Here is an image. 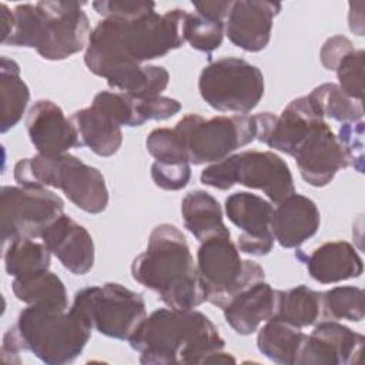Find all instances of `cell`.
<instances>
[{
    "label": "cell",
    "mask_w": 365,
    "mask_h": 365,
    "mask_svg": "<svg viewBox=\"0 0 365 365\" xmlns=\"http://www.w3.org/2000/svg\"><path fill=\"white\" fill-rule=\"evenodd\" d=\"M187 10L153 11L137 19H103L91 30L84 53L87 68L107 80L111 88L137 98L161 96L170 73L144 64L180 48L185 41L182 23Z\"/></svg>",
    "instance_id": "cell-1"
},
{
    "label": "cell",
    "mask_w": 365,
    "mask_h": 365,
    "mask_svg": "<svg viewBox=\"0 0 365 365\" xmlns=\"http://www.w3.org/2000/svg\"><path fill=\"white\" fill-rule=\"evenodd\" d=\"M131 275L168 308L190 311L207 301L187 238L173 224L153 228L145 251L133 259Z\"/></svg>",
    "instance_id": "cell-2"
},
{
    "label": "cell",
    "mask_w": 365,
    "mask_h": 365,
    "mask_svg": "<svg viewBox=\"0 0 365 365\" xmlns=\"http://www.w3.org/2000/svg\"><path fill=\"white\" fill-rule=\"evenodd\" d=\"M141 364H207L222 351L224 338L211 319L200 311L160 308L151 312L128 338Z\"/></svg>",
    "instance_id": "cell-3"
},
{
    "label": "cell",
    "mask_w": 365,
    "mask_h": 365,
    "mask_svg": "<svg viewBox=\"0 0 365 365\" xmlns=\"http://www.w3.org/2000/svg\"><path fill=\"white\" fill-rule=\"evenodd\" d=\"M90 336L91 327L73 309L29 305L6 331L1 358L4 362L20 364L19 354L30 351L47 365H66L80 356Z\"/></svg>",
    "instance_id": "cell-4"
},
{
    "label": "cell",
    "mask_w": 365,
    "mask_h": 365,
    "mask_svg": "<svg viewBox=\"0 0 365 365\" xmlns=\"http://www.w3.org/2000/svg\"><path fill=\"white\" fill-rule=\"evenodd\" d=\"M80 1L24 3L13 10L11 33L1 44L34 48L44 60L60 61L87 47L90 21Z\"/></svg>",
    "instance_id": "cell-5"
},
{
    "label": "cell",
    "mask_w": 365,
    "mask_h": 365,
    "mask_svg": "<svg viewBox=\"0 0 365 365\" xmlns=\"http://www.w3.org/2000/svg\"><path fill=\"white\" fill-rule=\"evenodd\" d=\"M14 181L19 185L61 190L76 207L88 214H100L108 205V190L101 171L68 153L19 160Z\"/></svg>",
    "instance_id": "cell-6"
},
{
    "label": "cell",
    "mask_w": 365,
    "mask_h": 365,
    "mask_svg": "<svg viewBox=\"0 0 365 365\" xmlns=\"http://www.w3.org/2000/svg\"><path fill=\"white\" fill-rule=\"evenodd\" d=\"M204 185L227 191L235 184L261 190L272 204L295 192L294 178L285 160L274 151L248 150L231 154L201 171Z\"/></svg>",
    "instance_id": "cell-7"
},
{
    "label": "cell",
    "mask_w": 365,
    "mask_h": 365,
    "mask_svg": "<svg viewBox=\"0 0 365 365\" xmlns=\"http://www.w3.org/2000/svg\"><path fill=\"white\" fill-rule=\"evenodd\" d=\"M185 148L190 164H212L231 155L235 150L257 140V117L250 114L184 115L174 127Z\"/></svg>",
    "instance_id": "cell-8"
},
{
    "label": "cell",
    "mask_w": 365,
    "mask_h": 365,
    "mask_svg": "<svg viewBox=\"0 0 365 365\" xmlns=\"http://www.w3.org/2000/svg\"><path fill=\"white\" fill-rule=\"evenodd\" d=\"M70 309L81 315L91 329L120 341H128L147 317L143 295L117 282L81 288Z\"/></svg>",
    "instance_id": "cell-9"
},
{
    "label": "cell",
    "mask_w": 365,
    "mask_h": 365,
    "mask_svg": "<svg viewBox=\"0 0 365 365\" xmlns=\"http://www.w3.org/2000/svg\"><path fill=\"white\" fill-rule=\"evenodd\" d=\"M197 269L207 301L221 309L241 291L265 277L259 264L241 258L238 247L228 235L201 242L197 251Z\"/></svg>",
    "instance_id": "cell-10"
},
{
    "label": "cell",
    "mask_w": 365,
    "mask_h": 365,
    "mask_svg": "<svg viewBox=\"0 0 365 365\" xmlns=\"http://www.w3.org/2000/svg\"><path fill=\"white\" fill-rule=\"evenodd\" d=\"M198 91L217 111L248 114L264 96V74L244 58L222 57L201 70Z\"/></svg>",
    "instance_id": "cell-11"
},
{
    "label": "cell",
    "mask_w": 365,
    "mask_h": 365,
    "mask_svg": "<svg viewBox=\"0 0 365 365\" xmlns=\"http://www.w3.org/2000/svg\"><path fill=\"white\" fill-rule=\"evenodd\" d=\"M64 211L60 195L37 185H4L0 191L1 240L41 238L46 228Z\"/></svg>",
    "instance_id": "cell-12"
},
{
    "label": "cell",
    "mask_w": 365,
    "mask_h": 365,
    "mask_svg": "<svg viewBox=\"0 0 365 365\" xmlns=\"http://www.w3.org/2000/svg\"><path fill=\"white\" fill-rule=\"evenodd\" d=\"M291 157L302 180L317 188L328 185L338 171L351 167L344 145L324 118L309 128Z\"/></svg>",
    "instance_id": "cell-13"
},
{
    "label": "cell",
    "mask_w": 365,
    "mask_h": 365,
    "mask_svg": "<svg viewBox=\"0 0 365 365\" xmlns=\"http://www.w3.org/2000/svg\"><path fill=\"white\" fill-rule=\"evenodd\" d=\"M272 202L247 191H238L225 198L227 218L242 232L237 238L240 252L264 257L274 248L271 232Z\"/></svg>",
    "instance_id": "cell-14"
},
{
    "label": "cell",
    "mask_w": 365,
    "mask_h": 365,
    "mask_svg": "<svg viewBox=\"0 0 365 365\" xmlns=\"http://www.w3.org/2000/svg\"><path fill=\"white\" fill-rule=\"evenodd\" d=\"M364 335L339 324L324 319L305 336L295 365H351L356 364L364 349Z\"/></svg>",
    "instance_id": "cell-15"
},
{
    "label": "cell",
    "mask_w": 365,
    "mask_h": 365,
    "mask_svg": "<svg viewBox=\"0 0 365 365\" xmlns=\"http://www.w3.org/2000/svg\"><path fill=\"white\" fill-rule=\"evenodd\" d=\"M281 9V3L277 1H232L225 20L228 40L244 51L257 53L264 50L271 40L274 17L279 14Z\"/></svg>",
    "instance_id": "cell-16"
},
{
    "label": "cell",
    "mask_w": 365,
    "mask_h": 365,
    "mask_svg": "<svg viewBox=\"0 0 365 365\" xmlns=\"http://www.w3.org/2000/svg\"><path fill=\"white\" fill-rule=\"evenodd\" d=\"M26 128L38 154L60 155L81 147L77 128L60 106L50 100H37L27 113Z\"/></svg>",
    "instance_id": "cell-17"
},
{
    "label": "cell",
    "mask_w": 365,
    "mask_h": 365,
    "mask_svg": "<svg viewBox=\"0 0 365 365\" xmlns=\"http://www.w3.org/2000/svg\"><path fill=\"white\" fill-rule=\"evenodd\" d=\"M41 241L61 265L74 275H84L94 265V241L71 217L61 214L43 232Z\"/></svg>",
    "instance_id": "cell-18"
},
{
    "label": "cell",
    "mask_w": 365,
    "mask_h": 365,
    "mask_svg": "<svg viewBox=\"0 0 365 365\" xmlns=\"http://www.w3.org/2000/svg\"><path fill=\"white\" fill-rule=\"evenodd\" d=\"M321 224L317 204L302 195L291 194L277 204L271 217L274 240L284 248H298L314 237Z\"/></svg>",
    "instance_id": "cell-19"
},
{
    "label": "cell",
    "mask_w": 365,
    "mask_h": 365,
    "mask_svg": "<svg viewBox=\"0 0 365 365\" xmlns=\"http://www.w3.org/2000/svg\"><path fill=\"white\" fill-rule=\"evenodd\" d=\"M277 301L278 289L264 279L257 281L222 308L224 319L238 335H251L275 315Z\"/></svg>",
    "instance_id": "cell-20"
},
{
    "label": "cell",
    "mask_w": 365,
    "mask_h": 365,
    "mask_svg": "<svg viewBox=\"0 0 365 365\" xmlns=\"http://www.w3.org/2000/svg\"><path fill=\"white\" fill-rule=\"evenodd\" d=\"M312 279L319 284H335L358 278L364 272L362 258L346 241H329L315 248L308 257L295 252Z\"/></svg>",
    "instance_id": "cell-21"
},
{
    "label": "cell",
    "mask_w": 365,
    "mask_h": 365,
    "mask_svg": "<svg viewBox=\"0 0 365 365\" xmlns=\"http://www.w3.org/2000/svg\"><path fill=\"white\" fill-rule=\"evenodd\" d=\"M81 147H88L100 157L114 155L123 144L121 127L96 106L77 110L71 114Z\"/></svg>",
    "instance_id": "cell-22"
},
{
    "label": "cell",
    "mask_w": 365,
    "mask_h": 365,
    "mask_svg": "<svg viewBox=\"0 0 365 365\" xmlns=\"http://www.w3.org/2000/svg\"><path fill=\"white\" fill-rule=\"evenodd\" d=\"M181 215L187 231L200 242L218 235L231 237L230 230L224 224L220 202L204 190H194L184 195Z\"/></svg>",
    "instance_id": "cell-23"
},
{
    "label": "cell",
    "mask_w": 365,
    "mask_h": 365,
    "mask_svg": "<svg viewBox=\"0 0 365 365\" xmlns=\"http://www.w3.org/2000/svg\"><path fill=\"white\" fill-rule=\"evenodd\" d=\"M307 334L278 318H271L258 329L257 348L269 361L295 365Z\"/></svg>",
    "instance_id": "cell-24"
},
{
    "label": "cell",
    "mask_w": 365,
    "mask_h": 365,
    "mask_svg": "<svg viewBox=\"0 0 365 365\" xmlns=\"http://www.w3.org/2000/svg\"><path fill=\"white\" fill-rule=\"evenodd\" d=\"M272 318L301 329L324 321L322 292L307 285H297L287 291L278 289L277 311Z\"/></svg>",
    "instance_id": "cell-25"
},
{
    "label": "cell",
    "mask_w": 365,
    "mask_h": 365,
    "mask_svg": "<svg viewBox=\"0 0 365 365\" xmlns=\"http://www.w3.org/2000/svg\"><path fill=\"white\" fill-rule=\"evenodd\" d=\"M11 289L14 297L27 305L56 311L68 309L66 287L63 281L48 269L26 278H14Z\"/></svg>",
    "instance_id": "cell-26"
},
{
    "label": "cell",
    "mask_w": 365,
    "mask_h": 365,
    "mask_svg": "<svg viewBox=\"0 0 365 365\" xmlns=\"http://www.w3.org/2000/svg\"><path fill=\"white\" fill-rule=\"evenodd\" d=\"M0 94H1V127L4 134L21 120L30 100V90L20 76V66L3 56L0 60Z\"/></svg>",
    "instance_id": "cell-27"
},
{
    "label": "cell",
    "mask_w": 365,
    "mask_h": 365,
    "mask_svg": "<svg viewBox=\"0 0 365 365\" xmlns=\"http://www.w3.org/2000/svg\"><path fill=\"white\" fill-rule=\"evenodd\" d=\"M4 268L13 278H26L50 268L51 252L44 245L33 238H21L6 244Z\"/></svg>",
    "instance_id": "cell-28"
},
{
    "label": "cell",
    "mask_w": 365,
    "mask_h": 365,
    "mask_svg": "<svg viewBox=\"0 0 365 365\" xmlns=\"http://www.w3.org/2000/svg\"><path fill=\"white\" fill-rule=\"evenodd\" d=\"M308 98L322 117H329L341 124L355 123L364 117L362 101L348 97L338 84L324 83L315 87Z\"/></svg>",
    "instance_id": "cell-29"
},
{
    "label": "cell",
    "mask_w": 365,
    "mask_h": 365,
    "mask_svg": "<svg viewBox=\"0 0 365 365\" xmlns=\"http://www.w3.org/2000/svg\"><path fill=\"white\" fill-rule=\"evenodd\" d=\"M324 319L361 322L365 315L364 291L359 287H334L322 292Z\"/></svg>",
    "instance_id": "cell-30"
},
{
    "label": "cell",
    "mask_w": 365,
    "mask_h": 365,
    "mask_svg": "<svg viewBox=\"0 0 365 365\" xmlns=\"http://www.w3.org/2000/svg\"><path fill=\"white\" fill-rule=\"evenodd\" d=\"M225 34V21L212 20L195 13H185L182 36L194 50L211 54L217 50Z\"/></svg>",
    "instance_id": "cell-31"
},
{
    "label": "cell",
    "mask_w": 365,
    "mask_h": 365,
    "mask_svg": "<svg viewBox=\"0 0 365 365\" xmlns=\"http://www.w3.org/2000/svg\"><path fill=\"white\" fill-rule=\"evenodd\" d=\"M148 154L161 163H190L182 141L174 128H154L145 138Z\"/></svg>",
    "instance_id": "cell-32"
},
{
    "label": "cell",
    "mask_w": 365,
    "mask_h": 365,
    "mask_svg": "<svg viewBox=\"0 0 365 365\" xmlns=\"http://www.w3.org/2000/svg\"><path fill=\"white\" fill-rule=\"evenodd\" d=\"M339 88L351 98H364V50L348 51L336 64L335 70Z\"/></svg>",
    "instance_id": "cell-33"
},
{
    "label": "cell",
    "mask_w": 365,
    "mask_h": 365,
    "mask_svg": "<svg viewBox=\"0 0 365 365\" xmlns=\"http://www.w3.org/2000/svg\"><path fill=\"white\" fill-rule=\"evenodd\" d=\"M151 178L154 184L165 191H178L187 187L191 178L190 163H161L151 164Z\"/></svg>",
    "instance_id": "cell-34"
},
{
    "label": "cell",
    "mask_w": 365,
    "mask_h": 365,
    "mask_svg": "<svg viewBox=\"0 0 365 365\" xmlns=\"http://www.w3.org/2000/svg\"><path fill=\"white\" fill-rule=\"evenodd\" d=\"M93 9L103 16V19H137L155 11L154 1H94Z\"/></svg>",
    "instance_id": "cell-35"
},
{
    "label": "cell",
    "mask_w": 365,
    "mask_h": 365,
    "mask_svg": "<svg viewBox=\"0 0 365 365\" xmlns=\"http://www.w3.org/2000/svg\"><path fill=\"white\" fill-rule=\"evenodd\" d=\"M364 128L365 124L362 120L344 123L341 124L336 135L348 154L349 165L358 173H364Z\"/></svg>",
    "instance_id": "cell-36"
},
{
    "label": "cell",
    "mask_w": 365,
    "mask_h": 365,
    "mask_svg": "<svg viewBox=\"0 0 365 365\" xmlns=\"http://www.w3.org/2000/svg\"><path fill=\"white\" fill-rule=\"evenodd\" d=\"M351 50H354V46L349 38L345 36H334L324 43L319 51V60L327 70L334 71L338 61Z\"/></svg>",
    "instance_id": "cell-37"
},
{
    "label": "cell",
    "mask_w": 365,
    "mask_h": 365,
    "mask_svg": "<svg viewBox=\"0 0 365 365\" xmlns=\"http://www.w3.org/2000/svg\"><path fill=\"white\" fill-rule=\"evenodd\" d=\"M192 6L201 16L212 20L225 21L231 10L232 1H192Z\"/></svg>",
    "instance_id": "cell-38"
}]
</instances>
